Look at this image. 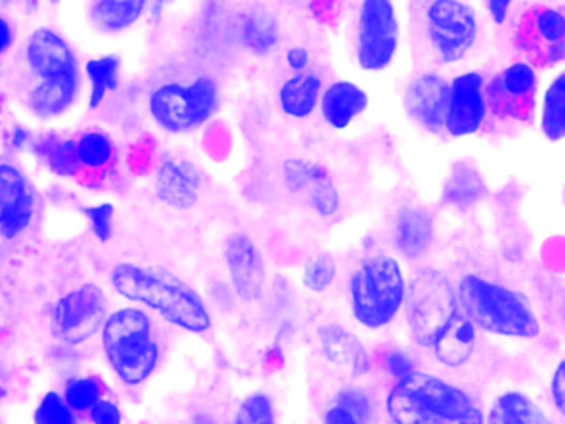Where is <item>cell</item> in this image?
Listing matches in <instances>:
<instances>
[{
	"mask_svg": "<svg viewBox=\"0 0 565 424\" xmlns=\"http://www.w3.org/2000/svg\"><path fill=\"white\" fill-rule=\"evenodd\" d=\"M111 284L121 297L153 308L177 327L193 333L210 330V311L203 298L171 275L124 262L111 272Z\"/></svg>",
	"mask_w": 565,
	"mask_h": 424,
	"instance_id": "cell-1",
	"label": "cell"
},
{
	"mask_svg": "<svg viewBox=\"0 0 565 424\" xmlns=\"http://www.w3.org/2000/svg\"><path fill=\"white\" fill-rule=\"evenodd\" d=\"M456 300L475 327L502 337L532 338L541 327L527 301L511 288L466 275L459 282Z\"/></svg>",
	"mask_w": 565,
	"mask_h": 424,
	"instance_id": "cell-2",
	"label": "cell"
},
{
	"mask_svg": "<svg viewBox=\"0 0 565 424\" xmlns=\"http://www.w3.org/2000/svg\"><path fill=\"white\" fill-rule=\"evenodd\" d=\"M472 407L465 391L426 373L403 378L388 396V413L395 424L458 423Z\"/></svg>",
	"mask_w": 565,
	"mask_h": 424,
	"instance_id": "cell-3",
	"label": "cell"
},
{
	"mask_svg": "<svg viewBox=\"0 0 565 424\" xmlns=\"http://www.w3.org/2000/svg\"><path fill=\"white\" fill-rule=\"evenodd\" d=\"M104 348L117 377L130 386L147 381L160 361V348L153 340V325L140 308H121L107 318Z\"/></svg>",
	"mask_w": 565,
	"mask_h": 424,
	"instance_id": "cell-4",
	"label": "cell"
},
{
	"mask_svg": "<svg viewBox=\"0 0 565 424\" xmlns=\"http://www.w3.org/2000/svg\"><path fill=\"white\" fill-rule=\"evenodd\" d=\"M350 300L353 315L363 327L388 325L405 300V280L398 262L388 255L366 258L350 280Z\"/></svg>",
	"mask_w": 565,
	"mask_h": 424,
	"instance_id": "cell-5",
	"label": "cell"
},
{
	"mask_svg": "<svg viewBox=\"0 0 565 424\" xmlns=\"http://www.w3.org/2000/svg\"><path fill=\"white\" fill-rule=\"evenodd\" d=\"M220 103L217 85L210 76H201L191 85L167 83L150 96L154 121L171 132L190 131L206 123Z\"/></svg>",
	"mask_w": 565,
	"mask_h": 424,
	"instance_id": "cell-6",
	"label": "cell"
},
{
	"mask_svg": "<svg viewBox=\"0 0 565 424\" xmlns=\"http://www.w3.org/2000/svg\"><path fill=\"white\" fill-rule=\"evenodd\" d=\"M458 311L455 288L438 271H422L413 278L408 294L409 330L423 347H431L443 328Z\"/></svg>",
	"mask_w": 565,
	"mask_h": 424,
	"instance_id": "cell-7",
	"label": "cell"
},
{
	"mask_svg": "<svg viewBox=\"0 0 565 424\" xmlns=\"http://www.w3.org/2000/svg\"><path fill=\"white\" fill-rule=\"evenodd\" d=\"M428 35L445 62H459L468 55L478 36L475 10L465 2L439 0L426 12Z\"/></svg>",
	"mask_w": 565,
	"mask_h": 424,
	"instance_id": "cell-8",
	"label": "cell"
},
{
	"mask_svg": "<svg viewBox=\"0 0 565 424\" xmlns=\"http://www.w3.org/2000/svg\"><path fill=\"white\" fill-rule=\"evenodd\" d=\"M398 49L395 6L385 0H366L360 9L356 56L362 68L379 72L393 62Z\"/></svg>",
	"mask_w": 565,
	"mask_h": 424,
	"instance_id": "cell-9",
	"label": "cell"
},
{
	"mask_svg": "<svg viewBox=\"0 0 565 424\" xmlns=\"http://www.w3.org/2000/svg\"><path fill=\"white\" fill-rule=\"evenodd\" d=\"M519 49L534 65L547 68L564 59L565 19L561 10L537 6L525 10L519 20Z\"/></svg>",
	"mask_w": 565,
	"mask_h": 424,
	"instance_id": "cell-10",
	"label": "cell"
},
{
	"mask_svg": "<svg viewBox=\"0 0 565 424\" xmlns=\"http://www.w3.org/2000/svg\"><path fill=\"white\" fill-rule=\"evenodd\" d=\"M105 321L107 298L98 285L75 288L54 308L55 331L68 344L84 343L104 328Z\"/></svg>",
	"mask_w": 565,
	"mask_h": 424,
	"instance_id": "cell-11",
	"label": "cell"
},
{
	"mask_svg": "<svg viewBox=\"0 0 565 424\" xmlns=\"http://www.w3.org/2000/svg\"><path fill=\"white\" fill-rule=\"evenodd\" d=\"M486 93L488 105L495 115L531 121L537 102V76L527 63H514L489 82Z\"/></svg>",
	"mask_w": 565,
	"mask_h": 424,
	"instance_id": "cell-12",
	"label": "cell"
},
{
	"mask_svg": "<svg viewBox=\"0 0 565 424\" xmlns=\"http://www.w3.org/2000/svg\"><path fill=\"white\" fill-rule=\"evenodd\" d=\"M486 116L484 80L471 72L449 86L445 126L452 136H469L481 128Z\"/></svg>",
	"mask_w": 565,
	"mask_h": 424,
	"instance_id": "cell-13",
	"label": "cell"
},
{
	"mask_svg": "<svg viewBox=\"0 0 565 424\" xmlns=\"http://www.w3.org/2000/svg\"><path fill=\"white\" fill-rule=\"evenodd\" d=\"M34 194L28 178L12 165H0V234L15 239L34 219Z\"/></svg>",
	"mask_w": 565,
	"mask_h": 424,
	"instance_id": "cell-14",
	"label": "cell"
},
{
	"mask_svg": "<svg viewBox=\"0 0 565 424\" xmlns=\"http://www.w3.org/2000/svg\"><path fill=\"white\" fill-rule=\"evenodd\" d=\"M28 62L42 82L78 76L77 59L71 45L64 36L47 26L35 30L29 40Z\"/></svg>",
	"mask_w": 565,
	"mask_h": 424,
	"instance_id": "cell-15",
	"label": "cell"
},
{
	"mask_svg": "<svg viewBox=\"0 0 565 424\" xmlns=\"http://www.w3.org/2000/svg\"><path fill=\"white\" fill-rule=\"evenodd\" d=\"M449 86L435 73L416 78L406 89V109L409 115L429 131L445 126L448 109Z\"/></svg>",
	"mask_w": 565,
	"mask_h": 424,
	"instance_id": "cell-16",
	"label": "cell"
},
{
	"mask_svg": "<svg viewBox=\"0 0 565 424\" xmlns=\"http://www.w3.org/2000/svg\"><path fill=\"white\" fill-rule=\"evenodd\" d=\"M226 257L237 294L246 300L259 298L264 288V265L253 241L244 234L233 235L227 242Z\"/></svg>",
	"mask_w": 565,
	"mask_h": 424,
	"instance_id": "cell-17",
	"label": "cell"
},
{
	"mask_svg": "<svg viewBox=\"0 0 565 424\" xmlns=\"http://www.w3.org/2000/svg\"><path fill=\"white\" fill-rule=\"evenodd\" d=\"M286 176L292 189L307 194L320 214H333L339 208V192L332 179L319 166L294 159L286 165Z\"/></svg>",
	"mask_w": 565,
	"mask_h": 424,
	"instance_id": "cell-18",
	"label": "cell"
},
{
	"mask_svg": "<svg viewBox=\"0 0 565 424\" xmlns=\"http://www.w3.org/2000/svg\"><path fill=\"white\" fill-rule=\"evenodd\" d=\"M319 341L327 360L335 364L342 373L350 374V377H362V374L369 373V353L345 328L337 327V325L320 328Z\"/></svg>",
	"mask_w": 565,
	"mask_h": 424,
	"instance_id": "cell-19",
	"label": "cell"
},
{
	"mask_svg": "<svg viewBox=\"0 0 565 424\" xmlns=\"http://www.w3.org/2000/svg\"><path fill=\"white\" fill-rule=\"evenodd\" d=\"M369 106V95L352 82L332 83L322 96V113L333 128H347Z\"/></svg>",
	"mask_w": 565,
	"mask_h": 424,
	"instance_id": "cell-20",
	"label": "cell"
},
{
	"mask_svg": "<svg viewBox=\"0 0 565 424\" xmlns=\"http://www.w3.org/2000/svg\"><path fill=\"white\" fill-rule=\"evenodd\" d=\"M476 344V327L461 310L456 311L441 333L433 341L436 357L446 367H461L471 358Z\"/></svg>",
	"mask_w": 565,
	"mask_h": 424,
	"instance_id": "cell-21",
	"label": "cell"
},
{
	"mask_svg": "<svg viewBox=\"0 0 565 424\" xmlns=\"http://www.w3.org/2000/svg\"><path fill=\"white\" fill-rule=\"evenodd\" d=\"M200 178L186 162L167 161L158 172V194L167 204L188 209L196 202Z\"/></svg>",
	"mask_w": 565,
	"mask_h": 424,
	"instance_id": "cell-22",
	"label": "cell"
},
{
	"mask_svg": "<svg viewBox=\"0 0 565 424\" xmlns=\"http://www.w3.org/2000/svg\"><path fill=\"white\" fill-rule=\"evenodd\" d=\"M78 92V76L41 82L29 96L31 108L41 118H55L71 108Z\"/></svg>",
	"mask_w": 565,
	"mask_h": 424,
	"instance_id": "cell-23",
	"label": "cell"
},
{
	"mask_svg": "<svg viewBox=\"0 0 565 424\" xmlns=\"http://www.w3.org/2000/svg\"><path fill=\"white\" fill-rule=\"evenodd\" d=\"M320 86L322 82L313 73H297L287 80L280 88L282 112L294 118L309 116L319 102Z\"/></svg>",
	"mask_w": 565,
	"mask_h": 424,
	"instance_id": "cell-24",
	"label": "cell"
},
{
	"mask_svg": "<svg viewBox=\"0 0 565 424\" xmlns=\"http://www.w3.org/2000/svg\"><path fill=\"white\" fill-rule=\"evenodd\" d=\"M433 222L426 212L419 209H406L399 214L396 225V242L399 251L409 258L425 254L431 244Z\"/></svg>",
	"mask_w": 565,
	"mask_h": 424,
	"instance_id": "cell-25",
	"label": "cell"
},
{
	"mask_svg": "<svg viewBox=\"0 0 565 424\" xmlns=\"http://www.w3.org/2000/svg\"><path fill=\"white\" fill-rule=\"evenodd\" d=\"M488 424H551L541 407L521 393L501 394L492 404Z\"/></svg>",
	"mask_w": 565,
	"mask_h": 424,
	"instance_id": "cell-26",
	"label": "cell"
},
{
	"mask_svg": "<svg viewBox=\"0 0 565 424\" xmlns=\"http://www.w3.org/2000/svg\"><path fill=\"white\" fill-rule=\"evenodd\" d=\"M147 9V3L135 0H100L92 6V19L105 32H121L134 25Z\"/></svg>",
	"mask_w": 565,
	"mask_h": 424,
	"instance_id": "cell-27",
	"label": "cell"
},
{
	"mask_svg": "<svg viewBox=\"0 0 565 424\" xmlns=\"http://www.w3.org/2000/svg\"><path fill=\"white\" fill-rule=\"evenodd\" d=\"M34 152L55 174L74 176L81 168L77 142L64 141L57 136H45L35 142Z\"/></svg>",
	"mask_w": 565,
	"mask_h": 424,
	"instance_id": "cell-28",
	"label": "cell"
},
{
	"mask_svg": "<svg viewBox=\"0 0 565 424\" xmlns=\"http://www.w3.org/2000/svg\"><path fill=\"white\" fill-rule=\"evenodd\" d=\"M372 413L369 398L360 390H345L327 411L326 424H366Z\"/></svg>",
	"mask_w": 565,
	"mask_h": 424,
	"instance_id": "cell-29",
	"label": "cell"
},
{
	"mask_svg": "<svg viewBox=\"0 0 565 424\" xmlns=\"http://www.w3.org/2000/svg\"><path fill=\"white\" fill-rule=\"evenodd\" d=\"M542 131L551 141L564 138L565 132V76L558 75L548 86L542 105Z\"/></svg>",
	"mask_w": 565,
	"mask_h": 424,
	"instance_id": "cell-30",
	"label": "cell"
},
{
	"mask_svg": "<svg viewBox=\"0 0 565 424\" xmlns=\"http://www.w3.org/2000/svg\"><path fill=\"white\" fill-rule=\"evenodd\" d=\"M120 60L114 55L100 56L87 63V76L90 80V108L102 105L108 92H115L118 86Z\"/></svg>",
	"mask_w": 565,
	"mask_h": 424,
	"instance_id": "cell-31",
	"label": "cell"
},
{
	"mask_svg": "<svg viewBox=\"0 0 565 424\" xmlns=\"http://www.w3.org/2000/svg\"><path fill=\"white\" fill-rule=\"evenodd\" d=\"M77 155L81 165L100 168L114 156V142L102 131H88L78 139Z\"/></svg>",
	"mask_w": 565,
	"mask_h": 424,
	"instance_id": "cell-32",
	"label": "cell"
},
{
	"mask_svg": "<svg viewBox=\"0 0 565 424\" xmlns=\"http://www.w3.org/2000/svg\"><path fill=\"white\" fill-rule=\"evenodd\" d=\"M35 424H77L74 411L57 393H47L35 410Z\"/></svg>",
	"mask_w": 565,
	"mask_h": 424,
	"instance_id": "cell-33",
	"label": "cell"
},
{
	"mask_svg": "<svg viewBox=\"0 0 565 424\" xmlns=\"http://www.w3.org/2000/svg\"><path fill=\"white\" fill-rule=\"evenodd\" d=\"M234 424H276L273 401L263 393L250 394L241 404Z\"/></svg>",
	"mask_w": 565,
	"mask_h": 424,
	"instance_id": "cell-34",
	"label": "cell"
},
{
	"mask_svg": "<svg viewBox=\"0 0 565 424\" xmlns=\"http://www.w3.org/2000/svg\"><path fill=\"white\" fill-rule=\"evenodd\" d=\"M102 386L94 378H81L72 381L65 391V403L71 410L87 411L92 410L100 401Z\"/></svg>",
	"mask_w": 565,
	"mask_h": 424,
	"instance_id": "cell-35",
	"label": "cell"
},
{
	"mask_svg": "<svg viewBox=\"0 0 565 424\" xmlns=\"http://www.w3.org/2000/svg\"><path fill=\"white\" fill-rule=\"evenodd\" d=\"M244 39L256 52H267L276 43V25L267 15L250 17L244 26Z\"/></svg>",
	"mask_w": 565,
	"mask_h": 424,
	"instance_id": "cell-36",
	"label": "cell"
},
{
	"mask_svg": "<svg viewBox=\"0 0 565 424\" xmlns=\"http://www.w3.org/2000/svg\"><path fill=\"white\" fill-rule=\"evenodd\" d=\"M337 265L330 255L323 254L313 258L306 271V285L313 292H323L332 285L335 278Z\"/></svg>",
	"mask_w": 565,
	"mask_h": 424,
	"instance_id": "cell-37",
	"label": "cell"
},
{
	"mask_svg": "<svg viewBox=\"0 0 565 424\" xmlns=\"http://www.w3.org/2000/svg\"><path fill=\"white\" fill-rule=\"evenodd\" d=\"M85 214H87L92 231L97 235L98 241L107 242L111 237V227H114V205H95V208L85 209Z\"/></svg>",
	"mask_w": 565,
	"mask_h": 424,
	"instance_id": "cell-38",
	"label": "cell"
},
{
	"mask_svg": "<svg viewBox=\"0 0 565 424\" xmlns=\"http://www.w3.org/2000/svg\"><path fill=\"white\" fill-rule=\"evenodd\" d=\"M451 181L456 182L458 186L461 184V189H456V191H446L448 201L456 202V204H465L466 191H468L469 198L472 199L476 198V191L481 188V182L476 179V174H472V171L455 172Z\"/></svg>",
	"mask_w": 565,
	"mask_h": 424,
	"instance_id": "cell-39",
	"label": "cell"
},
{
	"mask_svg": "<svg viewBox=\"0 0 565 424\" xmlns=\"http://www.w3.org/2000/svg\"><path fill=\"white\" fill-rule=\"evenodd\" d=\"M121 410L111 401H98L92 407V421L94 424H121Z\"/></svg>",
	"mask_w": 565,
	"mask_h": 424,
	"instance_id": "cell-40",
	"label": "cell"
},
{
	"mask_svg": "<svg viewBox=\"0 0 565 424\" xmlns=\"http://www.w3.org/2000/svg\"><path fill=\"white\" fill-rule=\"evenodd\" d=\"M551 393L554 398L555 406L561 413L565 410V364L564 361L558 363L557 370H555L554 377L551 381Z\"/></svg>",
	"mask_w": 565,
	"mask_h": 424,
	"instance_id": "cell-41",
	"label": "cell"
},
{
	"mask_svg": "<svg viewBox=\"0 0 565 424\" xmlns=\"http://www.w3.org/2000/svg\"><path fill=\"white\" fill-rule=\"evenodd\" d=\"M386 364H388L390 373L395 374L396 378L403 380V378L409 377L415 373L413 371V363L406 354L399 353V351H393L386 358Z\"/></svg>",
	"mask_w": 565,
	"mask_h": 424,
	"instance_id": "cell-42",
	"label": "cell"
},
{
	"mask_svg": "<svg viewBox=\"0 0 565 424\" xmlns=\"http://www.w3.org/2000/svg\"><path fill=\"white\" fill-rule=\"evenodd\" d=\"M12 40H14V33H12L11 23L4 17H0V55L8 52L9 46L12 45Z\"/></svg>",
	"mask_w": 565,
	"mask_h": 424,
	"instance_id": "cell-43",
	"label": "cell"
},
{
	"mask_svg": "<svg viewBox=\"0 0 565 424\" xmlns=\"http://www.w3.org/2000/svg\"><path fill=\"white\" fill-rule=\"evenodd\" d=\"M287 62L292 66L294 70L306 68L307 62H309V53L303 49H292L287 53Z\"/></svg>",
	"mask_w": 565,
	"mask_h": 424,
	"instance_id": "cell-44",
	"label": "cell"
},
{
	"mask_svg": "<svg viewBox=\"0 0 565 424\" xmlns=\"http://www.w3.org/2000/svg\"><path fill=\"white\" fill-rule=\"evenodd\" d=\"M489 10H491L492 19L495 20V23L504 22L505 15H508V9L511 7V3L508 2H489Z\"/></svg>",
	"mask_w": 565,
	"mask_h": 424,
	"instance_id": "cell-45",
	"label": "cell"
},
{
	"mask_svg": "<svg viewBox=\"0 0 565 424\" xmlns=\"http://www.w3.org/2000/svg\"><path fill=\"white\" fill-rule=\"evenodd\" d=\"M28 138L29 135L25 129L15 128L14 132H12V146H14V148H24Z\"/></svg>",
	"mask_w": 565,
	"mask_h": 424,
	"instance_id": "cell-46",
	"label": "cell"
},
{
	"mask_svg": "<svg viewBox=\"0 0 565 424\" xmlns=\"http://www.w3.org/2000/svg\"><path fill=\"white\" fill-rule=\"evenodd\" d=\"M458 424H482V416L479 413L478 407H472L461 421H458Z\"/></svg>",
	"mask_w": 565,
	"mask_h": 424,
	"instance_id": "cell-47",
	"label": "cell"
},
{
	"mask_svg": "<svg viewBox=\"0 0 565 424\" xmlns=\"http://www.w3.org/2000/svg\"><path fill=\"white\" fill-rule=\"evenodd\" d=\"M4 396H6L4 388L0 386V398H4Z\"/></svg>",
	"mask_w": 565,
	"mask_h": 424,
	"instance_id": "cell-48",
	"label": "cell"
}]
</instances>
